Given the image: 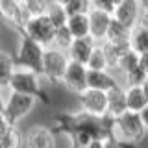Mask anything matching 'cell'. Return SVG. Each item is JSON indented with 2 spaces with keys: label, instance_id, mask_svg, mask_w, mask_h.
Wrapping results in <instances>:
<instances>
[{
  "label": "cell",
  "instance_id": "cell-8",
  "mask_svg": "<svg viewBox=\"0 0 148 148\" xmlns=\"http://www.w3.org/2000/svg\"><path fill=\"white\" fill-rule=\"evenodd\" d=\"M87 74H89L87 63L71 59L61 83L65 85V89H69L71 92H74V95H82V92L89 87V83H87Z\"/></svg>",
  "mask_w": 148,
  "mask_h": 148
},
{
  "label": "cell",
  "instance_id": "cell-28",
  "mask_svg": "<svg viewBox=\"0 0 148 148\" xmlns=\"http://www.w3.org/2000/svg\"><path fill=\"white\" fill-rule=\"evenodd\" d=\"M21 4L24 6L28 15H39V13H46L50 0H21Z\"/></svg>",
  "mask_w": 148,
  "mask_h": 148
},
{
  "label": "cell",
  "instance_id": "cell-18",
  "mask_svg": "<svg viewBox=\"0 0 148 148\" xmlns=\"http://www.w3.org/2000/svg\"><path fill=\"white\" fill-rule=\"evenodd\" d=\"M126 102H128V109L141 111L148 104V98L141 85H126Z\"/></svg>",
  "mask_w": 148,
  "mask_h": 148
},
{
  "label": "cell",
  "instance_id": "cell-13",
  "mask_svg": "<svg viewBox=\"0 0 148 148\" xmlns=\"http://www.w3.org/2000/svg\"><path fill=\"white\" fill-rule=\"evenodd\" d=\"M98 41L95 39L92 35H85V37H74L72 45L67 48V54L69 58L74 59V61H82V63H87L91 58V52L95 50V46Z\"/></svg>",
  "mask_w": 148,
  "mask_h": 148
},
{
  "label": "cell",
  "instance_id": "cell-5",
  "mask_svg": "<svg viewBox=\"0 0 148 148\" xmlns=\"http://www.w3.org/2000/svg\"><path fill=\"white\" fill-rule=\"evenodd\" d=\"M37 98L35 95H26V92H17V91H9L6 96V106H4V115L11 124H18L22 119L35 108Z\"/></svg>",
  "mask_w": 148,
  "mask_h": 148
},
{
  "label": "cell",
  "instance_id": "cell-9",
  "mask_svg": "<svg viewBox=\"0 0 148 148\" xmlns=\"http://www.w3.org/2000/svg\"><path fill=\"white\" fill-rule=\"evenodd\" d=\"M0 17L9 26L21 30L30 15L24 9V6L21 4V0H0Z\"/></svg>",
  "mask_w": 148,
  "mask_h": 148
},
{
  "label": "cell",
  "instance_id": "cell-11",
  "mask_svg": "<svg viewBox=\"0 0 148 148\" xmlns=\"http://www.w3.org/2000/svg\"><path fill=\"white\" fill-rule=\"evenodd\" d=\"M87 83L92 89H102V91H111L113 87H117L120 80L115 74V71L111 69H89V74H87Z\"/></svg>",
  "mask_w": 148,
  "mask_h": 148
},
{
  "label": "cell",
  "instance_id": "cell-2",
  "mask_svg": "<svg viewBox=\"0 0 148 148\" xmlns=\"http://www.w3.org/2000/svg\"><path fill=\"white\" fill-rule=\"evenodd\" d=\"M45 48L41 43H37L35 39L28 37L24 34H21V41H18V48H17V65L18 67H26L32 71L43 74V58H45Z\"/></svg>",
  "mask_w": 148,
  "mask_h": 148
},
{
  "label": "cell",
  "instance_id": "cell-20",
  "mask_svg": "<svg viewBox=\"0 0 148 148\" xmlns=\"http://www.w3.org/2000/svg\"><path fill=\"white\" fill-rule=\"evenodd\" d=\"M22 145H24V133L17 128V124H9V128L0 139V148H17Z\"/></svg>",
  "mask_w": 148,
  "mask_h": 148
},
{
  "label": "cell",
  "instance_id": "cell-10",
  "mask_svg": "<svg viewBox=\"0 0 148 148\" xmlns=\"http://www.w3.org/2000/svg\"><path fill=\"white\" fill-rule=\"evenodd\" d=\"M141 15H143V6L139 0H122L113 13V17H117L120 22H124L130 28H135L139 24Z\"/></svg>",
  "mask_w": 148,
  "mask_h": 148
},
{
  "label": "cell",
  "instance_id": "cell-15",
  "mask_svg": "<svg viewBox=\"0 0 148 148\" xmlns=\"http://www.w3.org/2000/svg\"><path fill=\"white\" fill-rule=\"evenodd\" d=\"M108 98H109V113L113 117H119L120 113L128 109V102H126V85L119 83L117 87H113L111 91H108Z\"/></svg>",
  "mask_w": 148,
  "mask_h": 148
},
{
  "label": "cell",
  "instance_id": "cell-14",
  "mask_svg": "<svg viewBox=\"0 0 148 148\" xmlns=\"http://www.w3.org/2000/svg\"><path fill=\"white\" fill-rule=\"evenodd\" d=\"M24 145L35 148H52L56 146L54 132L45 126H34L24 133Z\"/></svg>",
  "mask_w": 148,
  "mask_h": 148
},
{
  "label": "cell",
  "instance_id": "cell-36",
  "mask_svg": "<svg viewBox=\"0 0 148 148\" xmlns=\"http://www.w3.org/2000/svg\"><path fill=\"white\" fill-rule=\"evenodd\" d=\"M139 2H141L143 9H148V0H139Z\"/></svg>",
  "mask_w": 148,
  "mask_h": 148
},
{
  "label": "cell",
  "instance_id": "cell-34",
  "mask_svg": "<svg viewBox=\"0 0 148 148\" xmlns=\"http://www.w3.org/2000/svg\"><path fill=\"white\" fill-rule=\"evenodd\" d=\"M139 113H141V117H143V120H145V124H146V128H148V104L139 111Z\"/></svg>",
  "mask_w": 148,
  "mask_h": 148
},
{
  "label": "cell",
  "instance_id": "cell-1",
  "mask_svg": "<svg viewBox=\"0 0 148 148\" xmlns=\"http://www.w3.org/2000/svg\"><path fill=\"white\" fill-rule=\"evenodd\" d=\"M146 132H148V128L139 111L126 109L119 117H115V135L120 141L139 143L146 137Z\"/></svg>",
  "mask_w": 148,
  "mask_h": 148
},
{
  "label": "cell",
  "instance_id": "cell-27",
  "mask_svg": "<svg viewBox=\"0 0 148 148\" xmlns=\"http://www.w3.org/2000/svg\"><path fill=\"white\" fill-rule=\"evenodd\" d=\"M148 74L143 71L141 65H137L135 69H132V71H128L124 74V85H143V82H145V78Z\"/></svg>",
  "mask_w": 148,
  "mask_h": 148
},
{
  "label": "cell",
  "instance_id": "cell-33",
  "mask_svg": "<svg viewBox=\"0 0 148 148\" xmlns=\"http://www.w3.org/2000/svg\"><path fill=\"white\" fill-rule=\"evenodd\" d=\"M139 24L145 26L148 30V9H143V15H141V21H139Z\"/></svg>",
  "mask_w": 148,
  "mask_h": 148
},
{
  "label": "cell",
  "instance_id": "cell-12",
  "mask_svg": "<svg viewBox=\"0 0 148 148\" xmlns=\"http://www.w3.org/2000/svg\"><path fill=\"white\" fill-rule=\"evenodd\" d=\"M111 18H113V13L104 11V9L92 8L89 11V21H91V35L95 37L96 41H106V35H108Z\"/></svg>",
  "mask_w": 148,
  "mask_h": 148
},
{
  "label": "cell",
  "instance_id": "cell-24",
  "mask_svg": "<svg viewBox=\"0 0 148 148\" xmlns=\"http://www.w3.org/2000/svg\"><path fill=\"white\" fill-rule=\"evenodd\" d=\"M139 58H141V54L139 52H135V50H130V52H126L122 56V58L119 59V67H117V71L122 74H126L128 71H132V69H135L137 65H139Z\"/></svg>",
  "mask_w": 148,
  "mask_h": 148
},
{
  "label": "cell",
  "instance_id": "cell-32",
  "mask_svg": "<svg viewBox=\"0 0 148 148\" xmlns=\"http://www.w3.org/2000/svg\"><path fill=\"white\" fill-rule=\"evenodd\" d=\"M6 96H8V89L0 87V111H4V106H6Z\"/></svg>",
  "mask_w": 148,
  "mask_h": 148
},
{
  "label": "cell",
  "instance_id": "cell-23",
  "mask_svg": "<svg viewBox=\"0 0 148 148\" xmlns=\"http://www.w3.org/2000/svg\"><path fill=\"white\" fill-rule=\"evenodd\" d=\"M87 67L96 69V71H100V69H109V63H108V58H106V52H104L102 43H96L95 50L91 52L89 61H87Z\"/></svg>",
  "mask_w": 148,
  "mask_h": 148
},
{
  "label": "cell",
  "instance_id": "cell-17",
  "mask_svg": "<svg viewBox=\"0 0 148 148\" xmlns=\"http://www.w3.org/2000/svg\"><path fill=\"white\" fill-rule=\"evenodd\" d=\"M15 69H17V61L13 59V56L0 50V87H4V89L9 87Z\"/></svg>",
  "mask_w": 148,
  "mask_h": 148
},
{
  "label": "cell",
  "instance_id": "cell-4",
  "mask_svg": "<svg viewBox=\"0 0 148 148\" xmlns=\"http://www.w3.org/2000/svg\"><path fill=\"white\" fill-rule=\"evenodd\" d=\"M21 34H24L43 46L54 45V35H56V26L52 24L50 17L46 13H39V15H30L24 26L21 28Z\"/></svg>",
  "mask_w": 148,
  "mask_h": 148
},
{
  "label": "cell",
  "instance_id": "cell-35",
  "mask_svg": "<svg viewBox=\"0 0 148 148\" xmlns=\"http://www.w3.org/2000/svg\"><path fill=\"white\" fill-rule=\"evenodd\" d=\"M141 87H143V91H145V95H146V98H148V76L145 78V82H143Z\"/></svg>",
  "mask_w": 148,
  "mask_h": 148
},
{
  "label": "cell",
  "instance_id": "cell-29",
  "mask_svg": "<svg viewBox=\"0 0 148 148\" xmlns=\"http://www.w3.org/2000/svg\"><path fill=\"white\" fill-rule=\"evenodd\" d=\"M92 8H98V9H104V11L115 13L117 4H115V0H92Z\"/></svg>",
  "mask_w": 148,
  "mask_h": 148
},
{
  "label": "cell",
  "instance_id": "cell-22",
  "mask_svg": "<svg viewBox=\"0 0 148 148\" xmlns=\"http://www.w3.org/2000/svg\"><path fill=\"white\" fill-rule=\"evenodd\" d=\"M130 35H132V28L126 26L124 22H120L117 17L111 18V24H109V30H108L106 39H109V41H120V39H130Z\"/></svg>",
  "mask_w": 148,
  "mask_h": 148
},
{
  "label": "cell",
  "instance_id": "cell-26",
  "mask_svg": "<svg viewBox=\"0 0 148 148\" xmlns=\"http://www.w3.org/2000/svg\"><path fill=\"white\" fill-rule=\"evenodd\" d=\"M69 15H76V13H89L92 9V0H69L65 4Z\"/></svg>",
  "mask_w": 148,
  "mask_h": 148
},
{
  "label": "cell",
  "instance_id": "cell-38",
  "mask_svg": "<svg viewBox=\"0 0 148 148\" xmlns=\"http://www.w3.org/2000/svg\"><path fill=\"white\" fill-rule=\"evenodd\" d=\"M120 2H122V0H115V4H117V6H119V4H120Z\"/></svg>",
  "mask_w": 148,
  "mask_h": 148
},
{
  "label": "cell",
  "instance_id": "cell-21",
  "mask_svg": "<svg viewBox=\"0 0 148 148\" xmlns=\"http://www.w3.org/2000/svg\"><path fill=\"white\" fill-rule=\"evenodd\" d=\"M130 41H132V48L139 54L148 52V30L145 26L137 24L135 28H132V35H130Z\"/></svg>",
  "mask_w": 148,
  "mask_h": 148
},
{
  "label": "cell",
  "instance_id": "cell-31",
  "mask_svg": "<svg viewBox=\"0 0 148 148\" xmlns=\"http://www.w3.org/2000/svg\"><path fill=\"white\" fill-rule=\"evenodd\" d=\"M139 65H141V67H143V71H145V72L148 74V52L141 54V58H139Z\"/></svg>",
  "mask_w": 148,
  "mask_h": 148
},
{
  "label": "cell",
  "instance_id": "cell-7",
  "mask_svg": "<svg viewBox=\"0 0 148 148\" xmlns=\"http://www.w3.org/2000/svg\"><path fill=\"white\" fill-rule=\"evenodd\" d=\"M80 96V108L82 111L95 117H104L109 113V98H108V91L102 89H92L87 87Z\"/></svg>",
  "mask_w": 148,
  "mask_h": 148
},
{
  "label": "cell",
  "instance_id": "cell-3",
  "mask_svg": "<svg viewBox=\"0 0 148 148\" xmlns=\"http://www.w3.org/2000/svg\"><path fill=\"white\" fill-rule=\"evenodd\" d=\"M69 61H71V58H69L67 50L58 48L54 45L46 46L43 58V78L52 83H61Z\"/></svg>",
  "mask_w": 148,
  "mask_h": 148
},
{
  "label": "cell",
  "instance_id": "cell-16",
  "mask_svg": "<svg viewBox=\"0 0 148 148\" xmlns=\"http://www.w3.org/2000/svg\"><path fill=\"white\" fill-rule=\"evenodd\" d=\"M69 30L72 32L74 37H85L91 35V21H89V13H76L71 15L67 21Z\"/></svg>",
  "mask_w": 148,
  "mask_h": 148
},
{
  "label": "cell",
  "instance_id": "cell-30",
  "mask_svg": "<svg viewBox=\"0 0 148 148\" xmlns=\"http://www.w3.org/2000/svg\"><path fill=\"white\" fill-rule=\"evenodd\" d=\"M9 120L6 119V115H4V111H0V139H2V135L6 133V130L9 128Z\"/></svg>",
  "mask_w": 148,
  "mask_h": 148
},
{
  "label": "cell",
  "instance_id": "cell-25",
  "mask_svg": "<svg viewBox=\"0 0 148 148\" xmlns=\"http://www.w3.org/2000/svg\"><path fill=\"white\" fill-rule=\"evenodd\" d=\"M72 41H74V35H72V32L69 30V26L65 24V26H59V28H56V35H54V46H58V48H63V50H67L69 46L72 45Z\"/></svg>",
  "mask_w": 148,
  "mask_h": 148
},
{
  "label": "cell",
  "instance_id": "cell-19",
  "mask_svg": "<svg viewBox=\"0 0 148 148\" xmlns=\"http://www.w3.org/2000/svg\"><path fill=\"white\" fill-rule=\"evenodd\" d=\"M46 15L50 17V21H52V24L56 28L65 26L67 21H69V17H71L69 11H67V8H65V4L58 2V0H50L48 8H46Z\"/></svg>",
  "mask_w": 148,
  "mask_h": 148
},
{
  "label": "cell",
  "instance_id": "cell-37",
  "mask_svg": "<svg viewBox=\"0 0 148 148\" xmlns=\"http://www.w3.org/2000/svg\"><path fill=\"white\" fill-rule=\"evenodd\" d=\"M58 2H61V4H67V2H69V0H58Z\"/></svg>",
  "mask_w": 148,
  "mask_h": 148
},
{
  "label": "cell",
  "instance_id": "cell-6",
  "mask_svg": "<svg viewBox=\"0 0 148 148\" xmlns=\"http://www.w3.org/2000/svg\"><path fill=\"white\" fill-rule=\"evenodd\" d=\"M41 78L43 74L32 71V69L26 67H18L15 69L11 76V82H9V91H17V92H26V95H35L39 96L41 91H43V85H41Z\"/></svg>",
  "mask_w": 148,
  "mask_h": 148
}]
</instances>
